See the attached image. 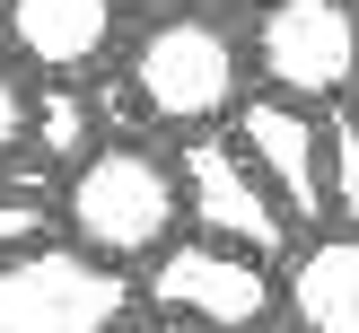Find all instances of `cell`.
I'll return each instance as SVG.
<instances>
[{
  "label": "cell",
  "instance_id": "277c9868",
  "mask_svg": "<svg viewBox=\"0 0 359 333\" xmlns=\"http://www.w3.org/2000/svg\"><path fill=\"white\" fill-rule=\"evenodd\" d=\"M140 290H149L158 315H184V325L202 333H255L280 315V272L272 254H255V245H228V237H175L149 254V272H140Z\"/></svg>",
  "mask_w": 359,
  "mask_h": 333
},
{
  "label": "cell",
  "instance_id": "30bf717a",
  "mask_svg": "<svg viewBox=\"0 0 359 333\" xmlns=\"http://www.w3.org/2000/svg\"><path fill=\"white\" fill-rule=\"evenodd\" d=\"M88 149H97V105L79 97V79H44V88H35V114H27V149H18V158H27L18 184H35V175H53V167L70 175ZM18 158H9V167H18Z\"/></svg>",
  "mask_w": 359,
  "mask_h": 333
},
{
  "label": "cell",
  "instance_id": "6da1fadb",
  "mask_svg": "<svg viewBox=\"0 0 359 333\" xmlns=\"http://www.w3.org/2000/svg\"><path fill=\"white\" fill-rule=\"evenodd\" d=\"M245 97H255V53L202 0L158 9L123 44V105L140 123H158V132H219V123H237Z\"/></svg>",
  "mask_w": 359,
  "mask_h": 333
},
{
  "label": "cell",
  "instance_id": "4fadbf2b",
  "mask_svg": "<svg viewBox=\"0 0 359 333\" xmlns=\"http://www.w3.org/2000/svg\"><path fill=\"white\" fill-rule=\"evenodd\" d=\"M35 237H44V210L0 184V254H18V245H35Z\"/></svg>",
  "mask_w": 359,
  "mask_h": 333
},
{
  "label": "cell",
  "instance_id": "7a4b0ae2",
  "mask_svg": "<svg viewBox=\"0 0 359 333\" xmlns=\"http://www.w3.org/2000/svg\"><path fill=\"white\" fill-rule=\"evenodd\" d=\"M62 228H70V245H88V254L132 272L158 245L184 237V175L149 140H97L62 175Z\"/></svg>",
  "mask_w": 359,
  "mask_h": 333
},
{
  "label": "cell",
  "instance_id": "52a82bcc",
  "mask_svg": "<svg viewBox=\"0 0 359 333\" xmlns=\"http://www.w3.org/2000/svg\"><path fill=\"white\" fill-rule=\"evenodd\" d=\"M237 149L255 158V175L280 193V210H290L298 228L307 219H325V114L316 105H298V97H245L237 105Z\"/></svg>",
  "mask_w": 359,
  "mask_h": 333
},
{
  "label": "cell",
  "instance_id": "5bb4252c",
  "mask_svg": "<svg viewBox=\"0 0 359 333\" xmlns=\"http://www.w3.org/2000/svg\"><path fill=\"white\" fill-rule=\"evenodd\" d=\"M114 333H202V325H184V315H158V307H149V315H123Z\"/></svg>",
  "mask_w": 359,
  "mask_h": 333
},
{
  "label": "cell",
  "instance_id": "9a60e30c",
  "mask_svg": "<svg viewBox=\"0 0 359 333\" xmlns=\"http://www.w3.org/2000/svg\"><path fill=\"white\" fill-rule=\"evenodd\" d=\"M255 333H298V325H255Z\"/></svg>",
  "mask_w": 359,
  "mask_h": 333
},
{
  "label": "cell",
  "instance_id": "2e32d148",
  "mask_svg": "<svg viewBox=\"0 0 359 333\" xmlns=\"http://www.w3.org/2000/svg\"><path fill=\"white\" fill-rule=\"evenodd\" d=\"M351 105H359V97H351Z\"/></svg>",
  "mask_w": 359,
  "mask_h": 333
},
{
  "label": "cell",
  "instance_id": "8992f818",
  "mask_svg": "<svg viewBox=\"0 0 359 333\" xmlns=\"http://www.w3.org/2000/svg\"><path fill=\"white\" fill-rule=\"evenodd\" d=\"M175 175H184V228L202 237H228V245H255V254H290V210L280 193L255 175V158L237 149V132H193L175 149Z\"/></svg>",
  "mask_w": 359,
  "mask_h": 333
},
{
  "label": "cell",
  "instance_id": "5b68a950",
  "mask_svg": "<svg viewBox=\"0 0 359 333\" xmlns=\"http://www.w3.org/2000/svg\"><path fill=\"white\" fill-rule=\"evenodd\" d=\"M245 53H255V79L272 97H298L316 114L359 97V9L351 0H263L255 27H245Z\"/></svg>",
  "mask_w": 359,
  "mask_h": 333
},
{
  "label": "cell",
  "instance_id": "9c48e42d",
  "mask_svg": "<svg viewBox=\"0 0 359 333\" xmlns=\"http://www.w3.org/2000/svg\"><path fill=\"white\" fill-rule=\"evenodd\" d=\"M280 325L359 333V228H316L280 254Z\"/></svg>",
  "mask_w": 359,
  "mask_h": 333
},
{
  "label": "cell",
  "instance_id": "8fae6325",
  "mask_svg": "<svg viewBox=\"0 0 359 333\" xmlns=\"http://www.w3.org/2000/svg\"><path fill=\"white\" fill-rule=\"evenodd\" d=\"M325 219L359 228V105H325Z\"/></svg>",
  "mask_w": 359,
  "mask_h": 333
},
{
  "label": "cell",
  "instance_id": "7c38bea8",
  "mask_svg": "<svg viewBox=\"0 0 359 333\" xmlns=\"http://www.w3.org/2000/svg\"><path fill=\"white\" fill-rule=\"evenodd\" d=\"M27 114H35L27 70H9V62H0V175H9V158H18V149H27Z\"/></svg>",
  "mask_w": 359,
  "mask_h": 333
},
{
  "label": "cell",
  "instance_id": "3957f363",
  "mask_svg": "<svg viewBox=\"0 0 359 333\" xmlns=\"http://www.w3.org/2000/svg\"><path fill=\"white\" fill-rule=\"evenodd\" d=\"M140 280L70 237H35L0 254V333H114Z\"/></svg>",
  "mask_w": 359,
  "mask_h": 333
},
{
  "label": "cell",
  "instance_id": "ba28073f",
  "mask_svg": "<svg viewBox=\"0 0 359 333\" xmlns=\"http://www.w3.org/2000/svg\"><path fill=\"white\" fill-rule=\"evenodd\" d=\"M0 44L35 79H79L123 44V0H0Z\"/></svg>",
  "mask_w": 359,
  "mask_h": 333
}]
</instances>
